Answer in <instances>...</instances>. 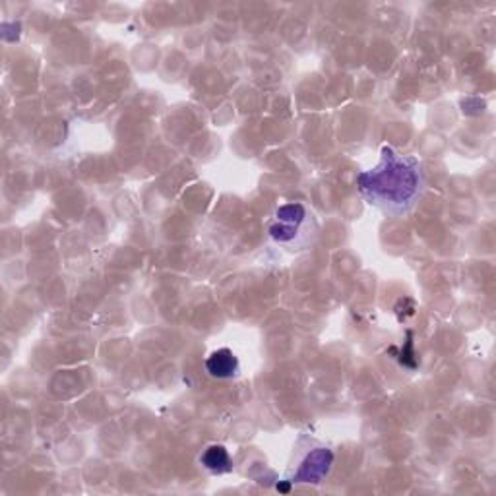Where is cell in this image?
<instances>
[{
  "instance_id": "6da1fadb",
  "label": "cell",
  "mask_w": 496,
  "mask_h": 496,
  "mask_svg": "<svg viewBox=\"0 0 496 496\" xmlns=\"http://www.w3.org/2000/svg\"><path fill=\"white\" fill-rule=\"evenodd\" d=\"M425 188L423 165L390 146L383 148L376 167L359 173L357 190L371 206L390 215L410 212Z\"/></svg>"
},
{
  "instance_id": "7a4b0ae2",
  "label": "cell",
  "mask_w": 496,
  "mask_h": 496,
  "mask_svg": "<svg viewBox=\"0 0 496 496\" xmlns=\"http://www.w3.org/2000/svg\"><path fill=\"white\" fill-rule=\"evenodd\" d=\"M309 220V210L301 202H289L275 210L270 225V237L279 245H291L299 239L304 221Z\"/></svg>"
},
{
  "instance_id": "3957f363",
  "label": "cell",
  "mask_w": 496,
  "mask_h": 496,
  "mask_svg": "<svg viewBox=\"0 0 496 496\" xmlns=\"http://www.w3.org/2000/svg\"><path fill=\"white\" fill-rule=\"evenodd\" d=\"M334 464V454L328 448H316L307 454V457L301 462L297 473L291 477V482H320L328 477L329 469Z\"/></svg>"
},
{
  "instance_id": "277c9868",
  "label": "cell",
  "mask_w": 496,
  "mask_h": 496,
  "mask_svg": "<svg viewBox=\"0 0 496 496\" xmlns=\"http://www.w3.org/2000/svg\"><path fill=\"white\" fill-rule=\"evenodd\" d=\"M206 371L212 378L231 380L240 373V363L231 349L221 347L215 349L206 359Z\"/></svg>"
},
{
  "instance_id": "5b68a950",
  "label": "cell",
  "mask_w": 496,
  "mask_h": 496,
  "mask_svg": "<svg viewBox=\"0 0 496 496\" xmlns=\"http://www.w3.org/2000/svg\"><path fill=\"white\" fill-rule=\"evenodd\" d=\"M200 464L212 473H227L233 469L231 455L220 444H212V446L203 450V454L200 455Z\"/></svg>"
}]
</instances>
